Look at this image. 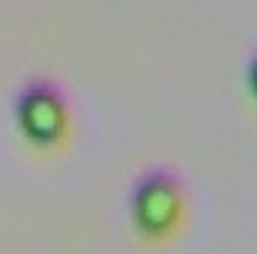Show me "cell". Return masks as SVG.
Instances as JSON below:
<instances>
[{
  "instance_id": "6da1fadb",
  "label": "cell",
  "mask_w": 257,
  "mask_h": 254,
  "mask_svg": "<svg viewBox=\"0 0 257 254\" xmlns=\"http://www.w3.org/2000/svg\"><path fill=\"white\" fill-rule=\"evenodd\" d=\"M183 215V189L168 171H150L132 191V218L144 236H165Z\"/></svg>"
},
{
  "instance_id": "3957f363",
  "label": "cell",
  "mask_w": 257,
  "mask_h": 254,
  "mask_svg": "<svg viewBox=\"0 0 257 254\" xmlns=\"http://www.w3.org/2000/svg\"><path fill=\"white\" fill-rule=\"evenodd\" d=\"M248 87H251V96L257 99V57L251 63V69H248Z\"/></svg>"
},
{
  "instance_id": "7a4b0ae2",
  "label": "cell",
  "mask_w": 257,
  "mask_h": 254,
  "mask_svg": "<svg viewBox=\"0 0 257 254\" xmlns=\"http://www.w3.org/2000/svg\"><path fill=\"white\" fill-rule=\"evenodd\" d=\"M15 117L21 132L39 144H57L66 129V102L51 84H30L15 102Z\"/></svg>"
}]
</instances>
